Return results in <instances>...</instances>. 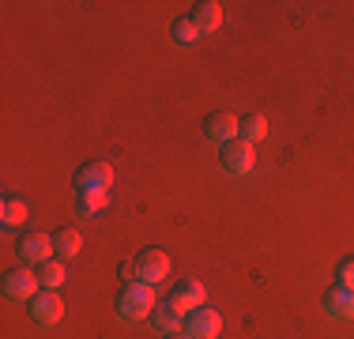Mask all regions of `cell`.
Instances as JSON below:
<instances>
[{
    "instance_id": "cell-2",
    "label": "cell",
    "mask_w": 354,
    "mask_h": 339,
    "mask_svg": "<svg viewBox=\"0 0 354 339\" xmlns=\"http://www.w3.org/2000/svg\"><path fill=\"white\" fill-rule=\"evenodd\" d=\"M113 189V166L109 163H87L75 174V196H109Z\"/></svg>"
},
{
    "instance_id": "cell-18",
    "label": "cell",
    "mask_w": 354,
    "mask_h": 339,
    "mask_svg": "<svg viewBox=\"0 0 354 339\" xmlns=\"http://www.w3.org/2000/svg\"><path fill=\"white\" fill-rule=\"evenodd\" d=\"M264 136H268V121L260 113L241 117V140H245V143H260Z\"/></svg>"
},
{
    "instance_id": "cell-13",
    "label": "cell",
    "mask_w": 354,
    "mask_h": 339,
    "mask_svg": "<svg viewBox=\"0 0 354 339\" xmlns=\"http://www.w3.org/2000/svg\"><path fill=\"white\" fill-rule=\"evenodd\" d=\"M80 249H83V234H80V230L64 226V230L53 234V257H57V260H72Z\"/></svg>"
},
{
    "instance_id": "cell-15",
    "label": "cell",
    "mask_w": 354,
    "mask_h": 339,
    "mask_svg": "<svg viewBox=\"0 0 354 339\" xmlns=\"http://www.w3.org/2000/svg\"><path fill=\"white\" fill-rule=\"evenodd\" d=\"M0 219H4V226H23L30 219V208H27V200H19V196H8L4 203H0Z\"/></svg>"
},
{
    "instance_id": "cell-7",
    "label": "cell",
    "mask_w": 354,
    "mask_h": 339,
    "mask_svg": "<svg viewBox=\"0 0 354 339\" xmlns=\"http://www.w3.org/2000/svg\"><path fill=\"white\" fill-rule=\"evenodd\" d=\"M30 317L38 320V324L53 328L57 320L64 317V302L57 291H38V298H30Z\"/></svg>"
},
{
    "instance_id": "cell-14",
    "label": "cell",
    "mask_w": 354,
    "mask_h": 339,
    "mask_svg": "<svg viewBox=\"0 0 354 339\" xmlns=\"http://www.w3.org/2000/svg\"><path fill=\"white\" fill-rule=\"evenodd\" d=\"M151 324H155L162 336H174V332H181L185 320H181V313H177L170 302H166V305H155V313H151Z\"/></svg>"
},
{
    "instance_id": "cell-1",
    "label": "cell",
    "mask_w": 354,
    "mask_h": 339,
    "mask_svg": "<svg viewBox=\"0 0 354 339\" xmlns=\"http://www.w3.org/2000/svg\"><path fill=\"white\" fill-rule=\"evenodd\" d=\"M151 313H155V291H151L147 283L121 286V294H117V317L129 320V324H136V320L151 317Z\"/></svg>"
},
{
    "instance_id": "cell-11",
    "label": "cell",
    "mask_w": 354,
    "mask_h": 339,
    "mask_svg": "<svg viewBox=\"0 0 354 339\" xmlns=\"http://www.w3.org/2000/svg\"><path fill=\"white\" fill-rule=\"evenodd\" d=\"M324 309L332 313L335 320H354V291H351V286L335 283L332 291L324 294Z\"/></svg>"
},
{
    "instance_id": "cell-6",
    "label": "cell",
    "mask_w": 354,
    "mask_h": 339,
    "mask_svg": "<svg viewBox=\"0 0 354 339\" xmlns=\"http://www.w3.org/2000/svg\"><path fill=\"white\" fill-rule=\"evenodd\" d=\"M38 286H41V279L35 275V271H27V268H15V271H8V275H4V294L12 302L38 298Z\"/></svg>"
},
{
    "instance_id": "cell-16",
    "label": "cell",
    "mask_w": 354,
    "mask_h": 339,
    "mask_svg": "<svg viewBox=\"0 0 354 339\" xmlns=\"http://www.w3.org/2000/svg\"><path fill=\"white\" fill-rule=\"evenodd\" d=\"M170 38L177 42V46L192 49L200 38H204V34H200V27H196L192 19H174V23H170Z\"/></svg>"
},
{
    "instance_id": "cell-19",
    "label": "cell",
    "mask_w": 354,
    "mask_h": 339,
    "mask_svg": "<svg viewBox=\"0 0 354 339\" xmlns=\"http://www.w3.org/2000/svg\"><path fill=\"white\" fill-rule=\"evenodd\" d=\"M335 283H339V286H351V291H354V257L339 260V268H335Z\"/></svg>"
},
{
    "instance_id": "cell-17",
    "label": "cell",
    "mask_w": 354,
    "mask_h": 339,
    "mask_svg": "<svg viewBox=\"0 0 354 339\" xmlns=\"http://www.w3.org/2000/svg\"><path fill=\"white\" fill-rule=\"evenodd\" d=\"M41 286H46V291H57V286H64L68 283V271H64V260H46V264H41Z\"/></svg>"
},
{
    "instance_id": "cell-8",
    "label": "cell",
    "mask_w": 354,
    "mask_h": 339,
    "mask_svg": "<svg viewBox=\"0 0 354 339\" xmlns=\"http://www.w3.org/2000/svg\"><path fill=\"white\" fill-rule=\"evenodd\" d=\"M204 132L212 136V140L218 143H234V140H241V117H234V113H212L204 121Z\"/></svg>"
},
{
    "instance_id": "cell-3",
    "label": "cell",
    "mask_w": 354,
    "mask_h": 339,
    "mask_svg": "<svg viewBox=\"0 0 354 339\" xmlns=\"http://www.w3.org/2000/svg\"><path fill=\"white\" fill-rule=\"evenodd\" d=\"M132 275L147 286H158L162 279H170V257L162 249H143L136 257V264H132Z\"/></svg>"
},
{
    "instance_id": "cell-10",
    "label": "cell",
    "mask_w": 354,
    "mask_h": 339,
    "mask_svg": "<svg viewBox=\"0 0 354 339\" xmlns=\"http://www.w3.org/2000/svg\"><path fill=\"white\" fill-rule=\"evenodd\" d=\"M19 257H23V264H46V260H53V237L27 234L19 241Z\"/></svg>"
},
{
    "instance_id": "cell-4",
    "label": "cell",
    "mask_w": 354,
    "mask_h": 339,
    "mask_svg": "<svg viewBox=\"0 0 354 339\" xmlns=\"http://www.w3.org/2000/svg\"><path fill=\"white\" fill-rule=\"evenodd\" d=\"M223 170L226 174H234V177H241V174H249L252 166H257V151H252V143L245 140H234V143H223Z\"/></svg>"
},
{
    "instance_id": "cell-20",
    "label": "cell",
    "mask_w": 354,
    "mask_h": 339,
    "mask_svg": "<svg viewBox=\"0 0 354 339\" xmlns=\"http://www.w3.org/2000/svg\"><path fill=\"white\" fill-rule=\"evenodd\" d=\"M166 339H192L189 332H174V336H166Z\"/></svg>"
},
{
    "instance_id": "cell-5",
    "label": "cell",
    "mask_w": 354,
    "mask_h": 339,
    "mask_svg": "<svg viewBox=\"0 0 354 339\" xmlns=\"http://www.w3.org/2000/svg\"><path fill=\"white\" fill-rule=\"evenodd\" d=\"M185 332L192 339H218L223 332V317H218L215 309H207V305H200V309H192L189 317H185Z\"/></svg>"
},
{
    "instance_id": "cell-12",
    "label": "cell",
    "mask_w": 354,
    "mask_h": 339,
    "mask_svg": "<svg viewBox=\"0 0 354 339\" xmlns=\"http://www.w3.org/2000/svg\"><path fill=\"white\" fill-rule=\"evenodd\" d=\"M189 19L200 27V34H212V30L223 27V4H218V0H204V4L192 8Z\"/></svg>"
},
{
    "instance_id": "cell-9",
    "label": "cell",
    "mask_w": 354,
    "mask_h": 339,
    "mask_svg": "<svg viewBox=\"0 0 354 339\" xmlns=\"http://www.w3.org/2000/svg\"><path fill=\"white\" fill-rule=\"evenodd\" d=\"M166 302H170L181 317H189L192 309H200V305H204V286H200L196 279H185L181 286H174V294Z\"/></svg>"
}]
</instances>
